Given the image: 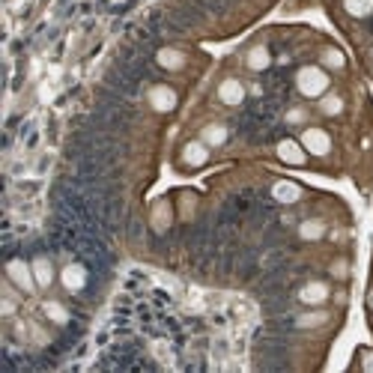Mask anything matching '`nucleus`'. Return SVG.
Wrapping results in <instances>:
<instances>
[{"mask_svg": "<svg viewBox=\"0 0 373 373\" xmlns=\"http://www.w3.org/2000/svg\"><path fill=\"white\" fill-rule=\"evenodd\" d=\"M30 266H33V275H36V284H39V290H48V287H51L54 278H57L51 260H48L45 254H39V257L30 260Z\"/></svg>", "mask_w": 373, "mask_h": 373, "instance_id": "10", "label": "nucleus"}, {"mask_svg": "<svg viewBox=\"0 0 373 373\" xmlns=\"http://www.w3.org/2000/svg\"><path fill=\"white\" fill-rule=\"evenodd\" d=\"M170 218H173L170 203H167V201H158V203H156V209H153V227H156L158 233H161V230H167Z\"/></svg>", "mask_w": 373, "mask_h": 373, "instance_id": "19", "label": "nucleus"}, {"mask_svg": "<svg viewBox=\"0 0 373 373\" xmlns=\"http://www.w3.org/2000/svg\"><path fill=\"white\" fill-rule=\"evenodd\" d=\"M272 197H275L278 203H284V206H293L298 197H302V189H298L293 179H278L275 185H272Z\"/></svg>", "mask_w": 373, "mask_h": 373, "instance_id": "12", "label": "nucleus"}, {"mask_svg": "<svg viewBox=\"0 0 373 373\" xmlns=\"http://www.w3.org/2000/svg\"><path fill=\"white\" fill-rule=\"evenodd\" d=\"M308 120V110L305 108H290L287 110V122H296V126H298V122H305Z\"/></svg>", "mask_w": 373, "mask_h": 373, "instance_id": "22", "label": "nucleus"}, {"mask_svg": "<svg viewBox=\"0 0 373 373\" xmlns=\"http://www.w3.org/2000/svg\"><path fill=\"white\" fill-rule=\"evenodd\" d=\"M302 146L308 149V156H329L331 153V134L326 132V129H317V126H308L305 132H302Z\"/></svg>", "mask_w": 373, "mask_h": 373, "instance_id": "4", "label": "nucleus"}, {"mask_svg": "<svg viewBox=\"0 0 373 373\" xmlns=\"http://www.w3.org/2000/svg\"><path fill=\"white\" fill-rule=\"evenodd\" d=\"M331 275H334V278H346V275H350V263H346V260H338V263H331Z\"/></svg>", "mask_w": 373, "mask_h": 373, "instance_id": "23", "label": "nucleus"}, {"mask_svg": "<svg viewBox=\"0 0 373 373\" xmlns=\"http://www.w3.org/2000/svg\"><path fill=\"white\" fill-rule=\"evenodd\" d=\"M275 153H278V158L284 161V165H293V167H302L308 161V149L302 146V141H293V138L281 141Z\"/></svg>", "mask_w": 373, "mask_h": 373, "instance_id": "6", "label": "nucleus"}, {"mask_svg": "<svg viewBox=\"0 0 373 373\" xmlns=\"http://www.w3.org/2000/svg\"><path fill=\"white\" fill-rule=\"evenodd\" d=\"M146 102H149V108H153V110H158V114H170V110L179 105V96L167 84H153L146 90Z\"/></svg>", "mask_w": 373, "mask_h": 373, "instance_id": "3", "label": "nucleus"}, {"mask_svg": "<svg viewBox=\"0 0 373 373\" xmlns=\"http://www.w3.org/2000/svg\"><path fill=\"white\" fill-rule=\"evenodd\" d=\"M218 99H221V105H230V108L242 105L245 102V84L239 78H224L218 84Z\"/></svg>", "mask_w": 373, "mask_h": 373, "instance_id": "7", "label": "nucleus"}, {"mask_svg": "<svg viewBox=\"0 0 373 373\" xmlns=\"http://www.w3.org/2000/svg\"><path fill=\"white\" fill-rule=\"evenodd\" d=\"M201 141L206 146H224L227 144V126H221V122H206L201 129Z\"/></svg>", "mask_w": 373, "mask_h": 373, "instance_id": "14", "label": "nucleus"}, {"mask_svg": "<svg viewBox=\"0 0 373 373\" xmlns=\"http://www.w3.org/2000/svg\"><path fill=\"white\" fill-rule=\"evenodd\" d=\"M343 9L350 12L353 18H367L373 12V0H343Z\"/></svg>", "mask_w": 373, "mask_h": 373, "instance_id": "20", "label": "nucleus"}, {"mask_svg": "<svg viewBox=\"0 0 373 373\" xmlns=\"http://www.w3.org/2000/svg\"><path fill=\"white\" fill-rule=\"evenodd\" d=\"M298 236H302L305 242H317L326 236V221H320V218H305L302 224H298Z\"/></svg>", "mask_w": 373, "mask_h": 373, "instance_id": "15", "label": "nucleus"}, {"mask_svg": "<svg viewBox=\"0 0 373 373\" xmlns=\"http://www.w3.org/2000/svg\"><path fill=\"white\" fill-rule=\"evenodd\" d=\"M367 305H370V310H373V290H370V296H367Z\"/></svg>", "mask_w": 373, "mask_h": 373, "instance_id": "25", "label": "nucleus"}, {"mask_svg": "<svg viewBox=\"0 0 373 373\" xmlns=\"http://www.w3.org/2000/svg\"><path fill=\"white\" fill-rule=\"evenodd\" d=\"M329 87H331V78H329V72L322 66H302L296 72V90L302 93L305 99L326 96Z\"/></svg>", "mask_w": 373, "mask_h": 373, "instance_id": "1", "label": "nucleus"}, {"mask_svg": "<svg viewBox=\"0 0 373 373\" xmlns=\"http://www.w3.org/2000/svg\"><path fill=\"white\" fill-rule=\"evenodd\" d=\"M6 281L15 284V290H21V293L39 290V284H36V275H33V266L27 263V260H21V257H12L9 263H6Z\"/></svg>", "mask_w": 373, "mask_h": 373, "instance_id": "2", "label": "nucleus"}, {"mask_svg": "<svg viewBox=\"0 0 373 373\" xmlns=\"http://www.w3.org/2000/svg\"><path fill=\"white\" fill-rule=\"evenodd\" d=\"M320 114H326V117H341L343 114V99L338 93H326V96H320Z\"/></svg>", "mask_w": 373, "mask_h": 373, "instance_id": "16", "label": "nucleus"}, {"mask_svg": "<svg viewBox=\"0 0 373 373\" xmlns=\"http://www.w3.org/2000/svg\"><path fill=\"white\" fill-rule=\"evenodd\" d=\"M362 367H365V373H373V353H365Z\"/></svg>", "mask_w": 373, "mask_h": 373, "instance_id": "24", "label": "nucleus"}, {"mask_svg": "<svg viewBox=\"0 0 373 373\" xmlns=\"http://www.w3.org/2000/svg\"><path fill=\"white\" fill-rule=\"evenodd\" d=\"M326 322H329V314H326V310H308V314H298L296 317V326L298 329H317V326H326Z\"/></svg>", "mask_w": 373, "mask_h": 373, "instance_id": "17", "label": "nucleus"}, {"mask_svg": "<svg viewBox=\"0 0 373 373\" xmlns=\"http://www.w3.org/2000/svg\"><path fill=\"white\" fill-rule=\"evenodd\" d=\"M60 284L69 290V293H81L87 287V269L81 263H69L60 269Z\"/></svg>", "mask_w": 373, "mask_h": 373, "instance_id": "8", "label": "nucleus"}, {"mask_svg": "<svg viewBox=\"0 0 373 373\" xmlns=\"http://www.w3.org/2000/svg\"><path fill=\"white\" fill-rule=\"evenodd\" d=\"M42 310H45V317L51 320V322H57V326H66L69 322V310L60 305V302H54V298H48V302H42Z\"/></svg>", "mask_w": 373, "mask_h": 373, "instance_id": "18", "label": "nucleus"}, {"mask_svg": "<svg viewBox=\"0 0 373 373\" xmlns=\"http://www.w3.org/2000/svg\"><path fill=\"white\" fill-rule=\"evenodd\" d=\"M320 63H322V69H343L346 57H343V51H338V48H326L320 57Z\"/></svg>", "mask_w": 373, "mask_h": 373, "instance_id": "21", "label": "nucleus"}, {"mask_svg": "<svg viewBox=\"0 0 373 373\" xmlns=\"http://www.w3.org/2000/svg\"><path fill=\"white\" fill-rule=\"evenodd\" d=\"M269 63H272V54L266 45H254L251 51L245 54V66L251 72H263V69H269Z\"/></svg>", "mask_w": 373, "mask_h": 373, "instance_id": "13", "label": "nucleus"}, {"mask_svg": "<svg viewBox=\"0 0 373 373\" xmlns=\"http://www.w3.org/2000/svg\"><path fill=\"white\" fill-rule=\"evenodd\" d=\"M156 63H158L161 69H167V72H182L185 63H189V57H185L179 48H158Z\"/></svg>", "mask_w": 373, "mask_h": 373, "instance_id": "11", "label": "nucleus"}, {"mask_svg": "<svg viewBox=\"0 0 373 373\" xmlns=\"http://www.w3.org/2000/svg\"><path fill=\"white\" fill-rule=\"evenodd\" d=\"M329 284L326 281H308L302 290H298V302L308 305V308H320V305H326L329 302Z\"/></svg>", "mask_w": 373, "mask_h": 373, "instance_id": "5", "label": "nucleus"}, {"mask_svg": "<svg viewBox=\"0 0 373 373\" xmlns=\"http://www.w3.org/2000/svg\"><path fill=\"white\" fill-rule=\"evenodd\" d=\"M209 149L213 146H206L203 141H189L182 146V165L185 167H203L209 161Z\"/></svg>", "mask_w": 373, "mask_h": 373, "instance_id": "9", "label": "nucleus"}]
</instances>
